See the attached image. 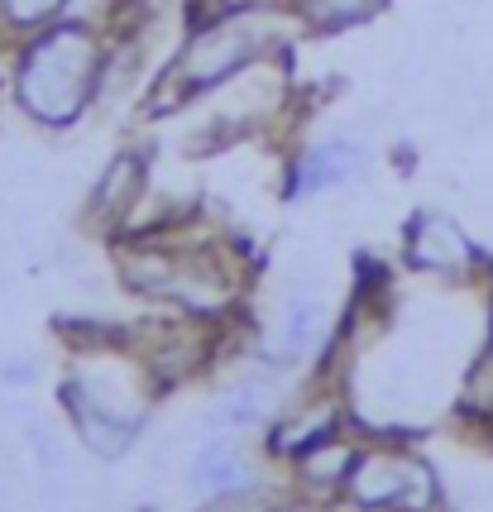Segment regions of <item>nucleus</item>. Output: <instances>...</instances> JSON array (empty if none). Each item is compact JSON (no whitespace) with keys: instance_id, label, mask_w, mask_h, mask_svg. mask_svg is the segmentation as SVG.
<instances>
[{"instance_id":"nucleus-11","label":"nucleus","mask_w":493,"mask_h":512,"mask_svg":"<svg viewBox=\"0 0 493 512\" xmlns=\"http://www.w3.org/2000/svg\"><path fill=\"white\" fill-rule=\"evenodd\" d=\"M68 5L72 0H0V20L15 34H39L48 24L68 20Z\"/></svg>"},{"instance_id":"nucleus-5","label":"nucleus","mask_w":493,"mask_h":512,"mask_svg":"<svg viewBox=\"0 0 493 512\" xmlns=\"http://www.w3.org/2000/svg\"><path fill=\"white\" fill-rule=\"evenodd\" d=\"M326 297L307 283V288H288L278 312H273V331H269V359L273 364H302L316 350V340L326 335Z\"/></svg>"},{"instance_id":"nucleus-8","label":"nucleus","mask_w":493,"mask_h":512,"mask_svg":"<svg viewBox=\"0 0 493 512\" xmlns=\"http://www.w3.org/2000/svg\"><path fill=\"white\" fill-rule=\"evenodd\" d=\"M388 10V0H292V15L302 20L307 34H350L364 29L369 20H379Z\"/></svg>"},{"instance_id":"nucleus-6","label":"nucleus","mask_w":493,"mask_h":512,"mask_svg":"<svg viewBox=\"0 0 493 512\" xmlns=\"http://www.w3.org/2000/svg\"><path fill=\"white\" fill-rule=\"evenodd\" d=\"M350 489L364 503H393V508H407V503H422L426 498L422 469L412 460H403V455H364V460H355Z\"/></svg>"},{"instance_id":"nucleus-9","label":"nucleus","mask_w":493,"mask_h":512,"mask_svg":"<svg viewBox=\"0 0 493 512\" xmlns=\"http://www.w3.org/2000/svg\"><path fill=\"white\" fill-rule=\"evenodd\" d=\"M139 192H144V158L115 154L111 163H106L101 182H96V192H91V211H96L101 221H120L139 201Z\"/></svg>"},{"instance_id":"nucleus-3","label":"nucleus","mask_w":493,"mask_h":512,"mask_svg":"<svg viewBox=\"0 0 493 512\" xmlns=\"http://www.w3.org/2000/svg\"><path fill=\"white\" fill-rule=\"evenodd\" d=\"M369 144L364 134H326L307 144L302 154L292 158L288 168V182H283V197L288 201H307V197H326V192H340L369 173Z\"/></svg>"},{"instance_id":"nucleus-10","label":"nucleus","mask_w":493,"mask_h":512,"mask_svg":"<svg viewBox=\"0 0 493 512\" xmlns=\"http://www.w3.org/2000/svg\"><path fill=\"white\" fill-rule=\"evenodd\" d=\"M264 412H269V388L259 379H249L235 393H225L216 402V412H206V426H254Z\"/></svg>"},{"instance_id":"nucleus-13","label":"nucleus","mask_w":493,"mask_h":512,"mask_svg":"<svg viewBox=\"0 0 493 512\" xmlns=\"http://www.w3.org/2000/svg\"><path fill=\"white\" fill-rule=\"evenodd\" d=\"M29 441H34V455H39V460H44V465H63V450H58V436H53V431H48L44 422H29Z\"/></svg>"},{"instance_id":"nucleus-12","label":"nucleus","mask_w":493,"mask_h":512,"mask_svg":"<svg viewBox=\"0 0 493 512\" xmlns=\"http://www.w3.org/2000/svg\"><path fill=\"white\" fill-rule=\"evenodd\" d=\"M34 379H39V364H34L29 355L5 359V364H0V383H5V388H29Z\"/></svg>"},{"instance_id":"nucleus-1","label":"nucleus","mask_w":493,"mask_h":512,"mask_svg":"<svg viewBox=\"0 0 493 512\" xmlns=\"http://www.w3.org/2000/svg\"><path fill=\"white\" fill-rule=\"evenodd\" d=\"M101 67L106 48L96 29L82 20H58L24 34V48L15 58V106L44 130H72L101 96Z\"/></svg>"},{"instance_id":"nucleus-2","label":"nucleus","mask_w":493,"mask_h":512,"mask_svg":"<svg viewBox=\"0 0 493 512\" xmlns=\"http://www.w3.org/2000/svg\"><path fill=\"white\" fill-rule=\"evenodd\" d=\"M273 48H278L273 10H264V5L206 10L202 20L192 24L187 44L178 48L173 67L163 72L154 111H173L182 101H197L206 91H221L225 82H235L254 63L273 58Z\"/></svg>"},{"instance_id":"nucleus-4","label":"nucleus","mask_w":493,"mask_h":512,"mask_svg":"<svg viewBox=\"0 0 493 512\" xmlns=\"http://www.w3.org/2000/svg\"><path fill=\"white\" fill-rule=\"evenodd\" d=\"M403 254L412 268L436 273V278H465L479 264V245L446 211H417L403 230Z\"/></svg>"},{"instance_id":"nucleus-7","label":"nucleus","mask_w":493,"mask_h":512,"mask_svg":"<svg viewBox=\"0 0 493 512\" xmlns=\"http://www.w3.org/2000/svg\"><path fill=\"white\" fill-rule=\"evenodd\" d=\"M192 489L211 493V498H240V493L254 489V460H249L240 446L230 441H206L192 460Z\"/></svg>"}]
</instances>
